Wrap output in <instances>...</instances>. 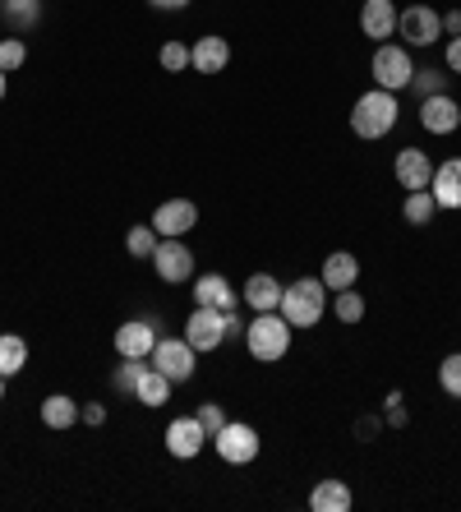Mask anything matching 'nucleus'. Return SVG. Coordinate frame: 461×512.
Here are the masks:
<instances>
[{
	"label": "nucleus",
	"instance_id": "32",
	"mask_svg": "<svg viewBox=\"0 0 461 512\" xmlns=\"http://www.w3.org/2000/svg\"><path fill=\"white\" fill-rule=\"evenodd\" d=\"M162 70H190V47H185V42H166L162 47Z\"/></svg>",
	"mask_w": 461,
	"mask_h": 512
},
{
	"label": "nucleus",
	"instance_id": "42",
	"mask_svg": "<svg viewBox=\"0 0 461 512\" xmlns=\"http://www.w3.org/2000/svg\"><path fill=\"white\" fill-rule=\"evenodd\" d=\"M0 393H5V374H0Z\"/></svg>",
	"mask_w": 461,
	"mask_h": 512
},
{
	"label": "nucleus",
	"instance_id": "28",
	"mask_svg": "<svg viewBox=\"0 0 461 512\" xmlns=\"http://www.w3.org/2000/svg\"><path fill=\"white\" fill-rule=\"evenodd\" d=\"M157 240H162V236H157V231H153V222H148V227H134L125 245H130V254H134V259H153V254H157Z\"/></svg>",
	"mask_w": 461,
	"mask_h": 512
},
{
	"label": "nucleus",
	"instance_id": "39",
	"mask_svg": "<svg viewBox=\"0 0 461 512\" xmlns=\"http://www.w3.org/2000/svg\"><path fill=\"white\" fill-rule=\"evenodd\" d=\"M148 5H153V10H185L190 0H148Z\"/></svg>",
	"mask_w": 461,
	"mask_h": 512
},
{
	"label": "nucleus",
	"instance_id": "44",
	"mask_svg": "<svg viewBox=\"0 0 461 512\" xmlns=\"http://www.w3.org/2000/svg\"><path fill=\"white\" fill-rule=\"evenodd\" d=\"M0 5H5V0H0Z\"/></svg>",
	"mask_w": 461,
	"mask_h": 512
},
{
	"label": "nucleus",
	"instance_id": "13",
	"mask_svg": "<svg viewBox=\"0 0 461 512\" xmlns=\"http://www.w3.org/2000/svg\"><path fill=\"white\" fill-rule=\"evenodd\" d=\"M461 120V107L452 102V93H434L420 102V125H425L429 134H452Z\"/></svg>",
	"mask_w": 461,
	"mask_h": 512
},
{
	"label": "nucleus",
	"instance_id": "26",
	"mask_svg": "<svg viewBox=\"0 0 461 512\" xmlns=\"http://www.w3.org/2000/svg\"><path fill=\"white\" fill-rule=\"evenodd\" d=\"M0 10H5V19H10L14 33H28V28L37 24V14H42V0H5Z\"/></svg>",
	"mask_w": 461,
	"mask_h": 512
},
{
	"label": "nucleus",
	"instance_id": "43",
	"mask_svg": "<svg viewBox=\"0 0 461 512\" xmlns=\"http://www.w3.org/2000/svg\"><path fill=\"white\" fill-rule=\"evenodd\" d=\"M457 130H461V120H457Z\"/></svg>",
	"mask_w": 461,
	"mask_h": 512
},
{
	"label": "nucleus",
	"instance_id": "27",
	"mask_svg": "<svg viewBox=\"0 0 461 512\" xmlns=\"http://www.w3.org/2000/svg\"><path fill=\"white\" fill-rule=\"evenodd\" d=\"M332 310H337V319L342 323H360L365 319V296H355V286H346V291H337Z\"/></svg>",
	"mask_w": 461,
	"mask_h": 512
},
{
	"label": "nucleus",
	"instance_id": "35",
	"mask_svg": "<svg viewBox=\"0 0 461 512\" xmlns=\"http://www.w3.org/2000/svg\"><path fill=\"white\" fill-rule=\"evenodd\" d=\"M79 416H83V420H88V425H102V420H107V406H97V402H88V406H83V411H79Z\"/></svg>",
	"mask_w": 461,
	"mask_h": 512
},
{
	"label": "nucleus",
	"instance_id": "37",
	"mask_svg": "<svg viewBox=\"0 0 461 512\" xmlns=\"http://www.w3.org/2000/svg\"><path fill=\"white\" fill-rule=\"evenodd\" d=\"M355 434H360V439H374V434H379V416H365L355 425Z\"/></svg>",
	"mask_w": 461,
	"mask_h": 512
},
{
	"label": "nucleus",
	"instance_id": "6",
	"mask_svg": "<svg viewBox=\"0 0 461 512\" xmlns=\"http://www.w3.org/2000/svg\"><path fill=\"white\" fill-rule=\"evenodd\" d=\"M411 79H415V65H411V56H406V47L379 42V51H374V88L397 93V88H411Z\"/></svg>",
	"mask_w": 461,
	"mask_h": 512
},
{
	"label": "nucleus",
	"instance_id": "19",
	"mask_svg": "<svg viewBox=\"0 0 461 512\" xmlns=\"http://www.w3.org/2000/svg\"><path fill=\"white\" fill-rule=\"evenodd\" d=\"M360 33L374 37V42L397 33V10H392V0H365V10H360Z\"/></svg>",
	"mask_w": 461,
	"mask_h": 512
},
{
	"label": "nucleus",
	"instance_id": "18",
	"mask_svg": "<svg viewBox=\"0 0 461 512\" xmlns=\"http://www.w3.org/2000/svg\"><path fill=\"white\" fill-rule=\"evenodd\" d=\"M194 296H199V305H213V310H222V314H236V300H240L222 273H203L199 282H194Z\"/></svg>",
	"mask_w": 461,
	"mask_h": 512
},
{
	"label": "nucleus",
	"instance_id": "11",
	"mask_svg": "<svg viewBox=\"0 0 461 512\" xmlns=\"http://www.w3.org/2000/svg\"><path fill=\"white\" fill-rule=\"evenodd\" d=\"M153 268L162 282L180 286V282H190L194 277V254L185 240H157V254H153Z\"/></svg>",
	"mask_w": 461,
	"mask_h": 512
},
{
	"label": "nucleus",
	"instance_id": "40",
	"mask_svg": "<svg viewBox=\"0 0 461 512\" xmlns=\"http://www.w3.org/2000/svg\"><path fill=\"white\" fill-rule=\"evenodd\" d=\"M226 337H245V328H240L236 314H226Z\"/></svg>",
	"mask_w": 461,
	"mask_h": 512
},
{
	"label": "nucleus",
	"instance_id": "20",
	"mask_svg": "<svg viewBox=\"0 0 461 512\" xmlns=\"http://www.w3.org/2000/svg\"><path fill=\"white\" fill-rule=\"evenodd\" d=\"M355 277H360L355 254L337 250V254H328V259H323V286H328L332 296H337V291H346V286H355Z\"/></svg>",
	"mask_w": 461,
	"mask_h": 512
},
{
	"label": "nucleus",
	"instance_id": "2",
	"mask_svg": "<svg viewBox=\"0 0 461 512\" xmlns=\"http://www.w3.org/2000/svg\"><path fill=\"white\" fill-rule=\"evenodd\" d=\"M397 111H402L397 107V93L369 88L351 111V130L360 134V139H383V134H392V125H397Z\"/></svg>",
	"mask_w": 461,
	"mask_h": 512
},
{
	"label": "nucleus",
	"instance_id": "15",
	"mask_svg": "<svg viewBox=\"0 0 461 512\" xmlns=\"http://www.w3.org/2000/svg\"><path fill=\"white\" fill-rule=\"evenodd\" d=\"M190 65L199 74H222L226 65H231V47H226V37H217V33L199 37V42L190 47Z\"/></svg>",
	"mask_w": 461,
	"mask_h": 512
},
{
	"label": "nucleus",
	"instance_id": "23",
	"mask_svg": "<svg viewBox=\"0 0 461 512\" xmlns=\"http://www.w3.org/2000/svg\"><path fill=\"white\" fill-rule=\"evenodd\" d=\"M24 365H28V342L19 333H0V374L14 379Z\"/></svg>",
	"mask_w": 461,
	"mask_h": 512
},
{
	"label": "nucleus",
	"instance_id": "3",
	"mask_svg": "<svg viewBox=\"0 0 461 512\" xmlns=\"http://www.w3.org/2000/svg\"><path fill=\"white\" fill-rule=\"evenodd\" d=\"M291 323L282 319L277 310H268V314H254V323L245 328V342H249V356L254 360H263V365H272V360H282L286 351H291Z\"/></svg>",
	"mask_w": 461,
	"mask_h": 512
},
{
	"label": "nucleus",
	"instance_id": "7",
	"mask_svg": "<svg viewBox=\"0 0 461 512\" xmlns=\"http://www.w3.org/2000/svg\"><path fill=\"white\" fill-rule=\"evenodd\" d=\"M397 37L411 47H434L443 37V14L429 10V5H411V10L397 14Z\"/></svg>",
	"mask_w": 461,
	"mask_h": 512
},
{
	"label": "nucleus",
	"instance_id": "38",
	"mask_svg": "<svg viewBox=\"0 0 461 512\" xmlns=\"http://www.w3.org/2000/svg\"><path fill=\"white\" fill-rule=\"evenodd\" d=\"M443 33H452V37H461V10H452V14H443Z\"/></svg>",
	"mask_w": 461,
	"mask_h": 512
},
{
	"label": "nucleus",
	"instance_id": "29",
	"mask_svg": "<svg viewBox=\"0 0 461 512\" xmlns=\"http://www.w3.org/2000/svg\"><path fill=\"white\" fill-rule=\"evenodd\" d=\"M143 370H148L143 360H130V356H125V365H120V370L111 374V383H116V393H134V388H139V379H143Z\"/></svg>",
	"mask_w": 461,
	"mask_h": 512
},
{
	"label": "nucleus",
	"instance_id": "9",
	"mask_svg": "<svg viewBox=\"0 0 461 512\" xmlns=\"http://www.w3.org/2000/svg\"><path fill=\"white\" fill-rule=\"evenodd\" d=\"M194 222H199V203L194 199H166L153 213V231L162 240H180L185 231H194Z\"/></svg>",
	"mask_w": 461,
	"mask_h": 512
},
{
	"label": "nucleus",
	"instance_id": "24",
	"mask_svg": "<svg viewBox=\"0 0 461 512\" xmlns=\"http://www.w3.org/2000/svg\"><path fill=\"white\" fill-rule=\"evenodd\" d=\"M134 397H139V406H166V397H171V379L148 365L143 379H139V388H134Z\"/></svg>",
	"mask_w": 461,
	"mask_h": 512
},
{
	"label": "nucleus",
	"instance_id": "36",
	"mask_svg": "<svg viewBox=\"0 0 461 512\" xmlns=\"http://www.w3.org/2000/svg\"><path fill=\"white\" fill-rule=\"evenodd\" d=\"M448 70L461 74V37H452V42H448Z\"/></svg>",
	"mask_w": 461,
	"mask_h": 512
},
{
	"label": "nucleus",
	"instance_id": "34",
	"mask_svg": "<svg viewBox=\"0 0 461 512\" xmlns=\"http://www.w3.org/2000/svg\"><path fill=\"white\" fill-rule=\"evenodd\" d=\"M199 425H203V434H208V439H213L217 429H222V425H226V416H222V406H217V402H203V406H199Z\"/></svg>",
	"mask_w": 461,
	"mask_h": 512
},
{
	"label": "nucleus",
	"instance_id": "4",
	"mask_svg": "<svg viewBox=\"0 0 461 512\" xmlns=\"http://www.w3.org/2000/svg\"><path fill=\"white\" fill-rule=\"evenodd\" d=\"M153 370H162L171 383H190L199 370V351L185 337H157L153 346Z\"/></svg>",
	"mask_w": 461,
	"mask_h": 512
},
{
	"label": "nucleus",
	"instance_id": "17",
	"mask_svg": "<svg viewBox=\"0 0 461 512\" xmlns=\"http://www.w3.org/2000/svg\"><path fill=\"white\" fill-rule=\"evenodd\" d=\"M429 194H434L438 208H461V157L434 167V180H429Z\"/></svg>",
	"mask_w": 461,
	"mask_h": 512
},
{
	"label": "nucleus",
	"instance_id": "5",
	"mask_svg": "<svg viewBox=\"0 0 461 512\" xmlns=\"http://www.w3.org/2000/svg\"><path fill=\"white\" fill-rule=\"evenodd\" d=\"M213 443H217V457H222L226 466H249L259 457V429L245 425V420H226V425L213 434Z\"/></svg>",
	"mask_w": 461,
	"mask_h": 512
},
{
	"label": "nucleus",
	"instance_id": "14",
	"mask_svg": "<svg viewBox=\"0 0 461 512\" xmlns=\"http://www.w3.org/2000/svg\"><path fill=\"white\" fill-rule=\"evenodd\" d=\"M282 291H286V286L277 282L272 273H254L245 282V291H240V300H245L254 314H268V310H277V305H282Z\"/></svg>",
	"mask_w": 461,
	"mask_h": 512
},
{
	"label": "nucleus",
	"instance_id": "21",
	"mask_svg": "<svg viewBox=\"0 0 461 512\" xmlns=\"http://www.w3.org/2000/svg\"><path fill=\"white\" fill-rule=\"evenodd\" d=\"M309 508L314 512H351V489L346 480H319L309 489Z\"/></svg>",
	"mask_w": 461,
	"mask_h": 512
},
{
	"label": "nucleus",
	"instance_id": "12",
	"mask_svg": "<svg viewBox=\"0 0 461 512\" xmlns=\"http://www.w3.org/2000/svg\"><path fill=\"white\" fill-rule=\"evenodd\" d=\"M203 443H208V434H203L199 416H180V420H171V425H166V453L180 457V462L199 457Z\"/></svg>",
	"mask_w": 461,
	"mask_h": 512
},
{
	"label": "nucleus",
	"instance_id": "22",
	"mask_svg": "<svg viewBox=\"0 0 461 512\" xmlns=\"http://www.w3.org/2000/svg\"><path fill=\"white\" fill-rule=\"evenodd\" d=\"M42 425H47V429L79 425V402H74V397H65V393H51L47 402H42Z\"/></svg>",
	"mask_w": 461,
	"mask_h": 512
},
{
	"label": "nucleus",
	"instance_id": "1",
	"mask_svg": "<svg viewBox=\"0 0 461 512\" xmlns=\"http://www.w3.org/2000/svg\"><path fill=\"white\" fill-rule=\"evenodd\" d=\"M323 305H328V286H323V277H300V282H291L282 291L277 314H282L291 328H314V323L323 319Z\"/></svg>",
	"mask_w": 461,
	"mask_h": 512
},
{
	"label": "nucleus",
	"instance_id": "30",
	"mask_svg": "<svg viewBox=\"0 0 461 512\" xmlns=\"http://www.w3.org/2000/svg\"><path fill=\"white\" fill-rule=\"evenodd\" d=\"M24 60H28V47L19 42V37H5V42H0V70L5 74H14Z\"/></svg>",
	"mask_w": 461,
	"mask_h": 512
},
{
	"label": "nucleus",
	"instance_id": "10",
	"mask_svg": "<svg viewBox=\"0 0 461 512\" xmlns=\"http://www.w3.org/2000/svg\"><path fill=\"white\" fill-rule=\"evenodd\" d=\"M157 333H162V319H130L116 328V351L130 360H148L157 346Z\"/></svg>",
	"mask_w": 461,
	"mask_h": 512
},
{
	"label": "nucleus",
	"instance_id": "8",
	"mask_svg": "<svg viewBox=\"0 0 461 512\" xmlns=\"http://www.w3.org/2000/svg\"><path fill=\"white\" fill-rule=\"evenodd\" d=\"M185 342L194 351H217L226 342V314L213 310V305H199V310L185 319Z\"/></svg>",
	"mask_w": 461,
	"mask_h": 512
},
{
	"label": "nucleus",
	"instance_id": "25",
	"mask_svg": "<svg viewBox=\"0 0 461 512\" xmlns=\"http://www.w3.org/2000/svg\"><path fill=\"white\" fill-rule=\"evenodd\" d=\"M438 203L429 190H406V203H402V217L411 222V227H425V222H434Z\"/></svg>",
	"mask_w": 461,
	"mask_h": 512
},
{
	"label": "nucleus",
	"instance_id": "16",
	"mask_svg": "<svg viewBox=\"0 0 461 512\" xmlns=\"http://www.w3.org/2000/svg\"><path fill=\"white\" fill-rule=\"evenodd\" d=\"M392 171H397V185H406V190H429V180H434V167L420 148H402Z\"/></svg>",
	"mask_w": 461,
	"mask_h": 512
},
{
	"label": "nucleus",
	"instance_id": "33",
	"mask_svg": "<svg viewBox=\"0 0 461 512\" xmlns=\"http://www.w3.org/2000/svg\"><path fill=\"white\" fill-rule=\"evenodd\" d=\"M443 84H448V79H443V74L438 70H415V79H411V88L420 97H434V93H443Z\"/></svg>",
	"mask_w": 461,
	"mask_h": 512
},
{
	"label": "nucleus",
	"instance_id": "41",
	"mask_svg": "<svg viewBox=\"0 0 461 512\" xmlns=\"http://www.w3.org/2000/svg\"><path fill=\"white\" fill-rule=\"evenodd\" d=\"M5 88H10V74L0 70V102H5Z\"/></svg>",
	"mask_w": 461,
	"mask_h": 512
},
{
	"label": "nucleus",
	"instance_id": "31",
	"mask_svg": "<svg viewBox=\"0 0 461 512\" xmlns=\"http://www.w3.org/2000/svg\"><path fill=\"white\" fill-rule=\"evenodd\" d=\"M438 383H443V393L461 397V356H448L438 365Z\"/></svg>",
	"mask_w": 461,
	"mask_h": 512
}]
</instances>
